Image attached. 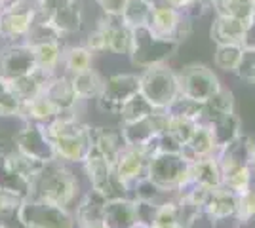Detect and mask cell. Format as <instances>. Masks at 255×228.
Here are the masks:
<instances>
[{"mask_svg": "<svg viewBox=\"0 0 255 228\" xmlns=\"http://www.w3.org/2000/svg\"><path fill=\"white\" fill-rule=\"evenodd\" d=\"M189 179L192 183L206 188H217L223 185V171L219 167V162L213 156H206V158H198L194 162L189 163Z\"/></svg>", "mask_w": 255, "mask_h": 228, "instance_id": "7402d4cb", "label": "cell"}, {"mask_svg": "<svg viewBox=\"0 0 255 228\" xmlns=\"http://www.w3.org/2000/svg\"><path fill=\"white\" fill-rule=\"evenodd\" d=\"M6 84H8V82H4V80H2V78H0V93H2V89H4V87H6Z\"/></svg>", "mask_w": 255, "mask_h": 228, "instance_id": "db71d44e", "label": "cell"}, {"mask_svg": "<svg viewBox=\"0 0 255 228\" xmlns=\"http://www.w3.org/2000/svg\"><path fill=\"white\" fill-rule=\"evenodd\" d=\"M177 78H179L181 95L191 97L198 103L208 101L213 93L221 89L217 75L202 63L187 65L181 73H177Z\"/></svg>", "mask_w": 255, "mask_h": 228, "instance_id": "ba28073f", "label": "cell"}, {"mask_svg": "<svg viewBox=\"0 0 255 228\" xmlns=\"http://www.w3.org/2000/svg\"><path fill=\"white\" fill-rule=\"evenodd\" d=\"M53 145L55 158L63 163H84L94 147V128L76 116V110H63L44 126Z\"/></svg>", "mask_w": 255, "mask_h": 228, "instance_id": "6da1fadb", "label": "cell"}, {"mask_svg": "<svg viewBox=\"0 0 255 228\" xmlns=\"http://www.w3.org/2000/svg\"><path fill=\"white\" fill-rule=\"evenodd\" d=\"M23 101L11 89L8 84L0 93V118H21Z\"/></svg>", "mask_w": 255, "mask_h": 228, "instance_id": "b9f144b4", "label": "cell"}, {"mask_svg": "<svg viewBox=\"0 0 255 228\" xmlns=\"http://www.w3.org/2000/svg\"><path fill=\"white\" fill-rule=\"evenodd\" d=\"M246 46H252V48H255V23H252V25H250V29H248Z\"/></svg>", "mask_w": 255, "mask_h": 228, "instance_id": "f907efd6", "label": "cell"}, {"mask_svg": "<svg viewBox=\"0 0 255 228\" xmlns=\"http://www.w3.org/2000/svg\"><path fill=\"white\" fill-rule=\"evenodd\" d=\"M234 75L238 76L240 80L254 84L255 82V48L252 46H244L242 50V57H240V63L236 67Z\"/></svg>", "mask_w": 255, "mask_h": 228, "instance_id": "f6af8a7d", "label": "cell"}, {"mask_svg": "<svg viewBox=\"0 0 255 228\" xmlns=\"http://www.w3.org/2000/svg\"><path fill=\"white\" fill-rule=\"evenodd\" d=\"M92 61H94V54L86 46H71V48L63 50L61 65L65 67L67 75L73 76L78 73H84V71H90Z\"/></svg>", "mask_w": 255, "mask_h": 228, "instance_id": "d6a6232c", "label": "cell"}, {"mask_svg": "<svg viewBox=\"0 0 255 228\" xmlns=\"http://www.w3.org/2000/svg\"><path fill=\"white\" fill-rule=\"evenodd\" d=\"M198 122L192 118H183V116H170V124H168V133L181 147L192 137V133L196 130Z\"/></svg>", "mask_w": 255, "mask_h": 228, "instance_id": "ab89813d", "label": "cell"}, {"mask_svg": "<svg viewBox=\"0 0 255 228\" xmlns=\"http://www.w3.org/2000/svg\"><path fill=\"white\" fill-rule=\"evenodd\" d=\"M139 93V76L131 73H122V75L109 76L103 82V89L96 99L97 107L103 112L118 114V110L122 109V105L128 99Z\"/></svg>", "mask_w": 255, "mask_h": 228, "instance_id": "9c48e42d", "label": "cell"}, {"mask_svg": "<svg viewBox=\"0 0 255 228\" xmlns=\"http://www.w3.org/2000/svg\"><path fill=\"white\" fill-rule=\"evenodd\" d=\"M90 228H103V225H99V227H90Z\"/></svg>", "mask_w": 255, "mask_h": 228, "instance_id": "6f0895ef", "label": "cell"}, {"mask_svg": "<svg viewBox=\"0 0 255 228\" xmlns=\"http://www.w3.org/2000/svg\"><path fill=\"white\" fill-rule=\"evenodd\" d=\"M84 46L92 52V54L109 52V48H107V34H105V31H103V27H101V25H97L96 29L88 34Z\"/></svg>", "mask_w": 255, "mask_h": 228, "instance_id": "7dc6e473", "label": "cell"}, {"mask_svg": "<svg viewBox=\"0 0 255 228\" xmlns=\"http://www.w3.org/2000/svg\"><path fill=\"white\" fill-rule=\"evenodd\" d=\"M242 50H244V46H234V44L217 46L215 54H213V63L217 69H221L225 73H234L238 63H240Z\"/></svg>", "mask_w": 255, "mask_h": 228, "instance_id": "74e56055", "label": "cell"}, {"mask_svg": "<svg viewBox=\"0 0 255 228\" xmlns=\"http://www.w3.org/2000/svg\"><path fill=\"white\" fill-rule=\"evenodd\" d=\"M234 112V95L233 91L221 87L217 93H213L208 101L202 103V112H200V118L198 124H210L213 120L227 116V114H233Z\"/></svg>", "mask_w": 255, "mask_h": 228, "instance_id": "d4e9b609", "label": "cell"}, {"mask_svg": "<svg viewBox=\"0 0 255 228\" xmlns=\"http://www.w3.org/2000/svg\"><path fill=\"white\" fill-rule=\"evenodd\" d=\"M181 21H183V13L175 8H171L170 4L162 2V4H154L147 27L160 38L175 40V33H177V27L181 25Z\"/></svg>", "mask_w": 255, "mask_h": 228, "instance_id": "d6986e66", "label": "cell"}, {"mask_svg": "<svg viewBox=\"0 0 255 228\" xmlns=\"http://www.w3.org/2000/svg\"><path fill=\"white\" fill-rule=\"evenodd\" d=\"M4 2H6V0H0V11H2V8H4Z\"/></svg>", "mask_w": 255, "mask_h": 228, "instance_id": "9f6ffc18", "label": "cell"}, {"mask_svg": "<svg viewBox=\"0 0 255 228\" xmlns=\"http://www.w3.org/2000/svg\"><path fill=\"white\" fill-rule=\"evenodd\" d=\"M94 2H97V0H94Z\"/></svg>", "mask_w": 255, "mask_h": 228, "instance_id": "91938a15", "label": "cell"}, {"mask_svg": "<svg viewBox=\"0 0 255 228\" xmlns=\"http://www.w3.org/2000/svg\"><path fill=\"white\" fill-rule=\"evenodd\" d=\"M177 198V209H179V225L185 228H191L198 219L204 215L202 207L196 206L185 196H175Z\"/></svg>", "mask_w": 255, "mask_h": 228, "instance_id": "7bdbcfd3", "label": "cell"}, {"mask_svg": "<svg viewBox=\"0 0 255 228\" xmlns=\"http://www.w3.org/2000/svg\"><path fill=\"white\" fill-rule=\"evenodd\" d=\"M204 126H208L210 131H212L213 141L217 145V151L221 147H225V145H229L231 141H234L236 137L242 135V122H240V118L234 112L213 120L210 124H204Z\"/></svg>", "mask_w": 255, "mask_h": 228, "instance_id": "4316f807", "label": "cell"}, {"mask_svg": "<svg viewBox=\"0 0 255 228\" xmlns=\"http://www.w3.org/2000/svg\"><path fill=\"white\" fill-rule=\"evenodd\" d=\"M59 112H61V110L57 109L46 95H38V97L23 103L21 120L23 122H32V124L46 126V124H50L52 120L57 118Z\"/></svg>", "mask_w": 255, "mask_h": 228, "instance_id": "484cf974", "label": "cell"}, {"mask_svg": "<svg viewBox=\"0 0 255 228\" xmlns=\"http://www.w3.org/2000/svg\"><path fill=\"white\" fill-rule=\"evenodd\" d=\"M36 21V8L32 0L13 10L0 11V38L8 44L25 42Z\"/></svg>", "mask_w": 255, "mask_h": 228, "instance_id": "8fae6325", "label": "cell"}, {"mask_svg": "<svg viewBox=\"0 0 255 228\" xmlns=\"http://www.w3.org/2000/svg\"><path fill=\"white\" fill-rule=\"evenodd\" d=\"M78 190L80 185L76 175L67 167V163L53 160L46 163L40 173L36 175V179L32 181L29 198H38L57 206L69 207L76 200Z\"/></svg>", "mask_w": 255, "mask_h": 228, "instance_id": "7a4b0ae2", "label": "cell"}, {"mask_svg": "<svg viewBox=\"0 0 255 228\" xmlns=\"http://www.w3.org/2000/svg\"><path fill=\"white\" fill-rule=\"evenodd\" d=\"M126 145L120 135V130H105V128H96L94 130V149L99 154H103L109 162L115 165L118 154L122 152Z\"/></svg>", "mask_w": 255, "mask_h": 228, "instance_id": "83f0119b", "label": "cell"}, {"mask_svg": "<svg viewBox=\"0 0 255 228\" xmlns=\"http://www.w3.org/2000/svg\"><path fill=\"white\" fill-rule=\"evenodd\" d=\"M223 186H227L229 190H233L234 194H244L248 190H252L255 186V177L254 171L250 165L240 167V169H234L231 173L223 175Z\"/></svg>", "mask_w": 255, "mask_h": 228, "instance_id": "8d00e7d4", "label": "cell"}, {"mask_svg": "<svg viewBox=\"0 0 255 228\" xmlns=\"http://www.w3.org/2000/svg\"><path fill=\"white\" fill-rule=\"evenodd\" d=\"M252 23L236 19L231 15L217 13L210 29V36L217 46L223 44H234V46H246V36Z\"/></svg>", "mask_w": 255, "mask_h": 228, "instance_id": "5bb4252c", "label": "cell"}, {"mask_svg": "<svg viewBox=\"0 0 255 228\" xmlns=\"http://www.w3.org/2000/svg\"><path fill=\"white\" fill-rule=\"evenodd\" d=\"M21 202H23L21 196L13 194V192L6 190V188H0V217H2V215L17 213Z\"/></svg>", "mask_w": 255, "mask_h": 228, "instance_id": "bcb514c9", "label": "cell"}, {"mask_svg": "<svg viewBox=\"0 0 255 228\" xmlns=\"http://www.w3.org/2000/svg\"><path fill=\"white\" fill-rule=\"evenodd\" d=\"M97 4L101 6L105 15L120 17L124 11V6H126V0H97Z\"/></svg>", "mask_w": 255, "mask_h": 228, "instance_id": "c3c4849f", "label": "cell"}, {"mask_svg": "<svg viewBox=\"0 0 255 228\" xmlns=\"http://www.w3.org/2000/svg\"><path fill=\"white\" fill-rule=\"evenodd\" d=\"M42 95H46V97L50 99L61 112L63 110H76V105L80 101L78 95H76L75 87H73V82H71V76L69 75L52 76L46 82Z\"/></svg>", "mask_w": 255, "mask_h": 228, "instance_id": "ac0fdd59", "label": "cell"}, {"mask_svg": "<svg viewBox=\"0 0 255 228\" xmlns=\"http://www.w3.org/2000/svg\"><path fill=\"white\" fill-rule=\"evenodd\" d=\"M97 25H101L107 34L109 52L117 55H129V52H131V29L126 27L120 17L103 15Z\"/></svg>", "mask_w": 255, "mask_h": 228, "instance_id": "44dd1931", "label": "cell"}, {"mask_svg": "<svg viewBox=\"0 0 255 228\" xmlns=\"http://www.w3.org/2000/svg\"><path fill=\"white\" fill-rule=\"evenodd\" d=\"M252 23H255V10H254V19H252Z\"/></svg>", "mask_w": 255, "mask_h": 228, "instance_id": "680465c9", "label": "cell"}, {"mask_svg": "<svg viewBox=\"0 0 255 228\" xmlns=\"http://www.w3.org/2000/svg\"><path fill=\"white\" fill-rule=\"evenodd\" d=\"M236 219L240 227L250 225L255 219V186L244 194L238 196V206H236Z\"/></svg>", "mask_w": 255, "mask_h": 228, "instance_id": "ee69618b", "label": "cell"}, {"mask_svg": "<svg viewBox=\"0 0 255 228\" xmlns=\"http://www.w3.org/2000/svg\"><path fill=\"white\" fill-rule=\"evenodd\" d=\"M171 225H179V209H177V198L175 196L162 200L156 206L152 228H164L171 227Z\"/></svg>", "mask_w": 255, "mask_h": 228, "instance_id": "f35d334b", "label": "cell"}, {"mask_svg": "<svg viewBox=\"0 0 255 228\" xmlns=\"http://www.w3.org/2000/svg\"><path fill=\"white\" fill-rule=\"evenodd\" d=\"M129 228H150V227H147V225H143V223H135L133 227H129Z\"/></svg>", "mask_w": 255, "mask_h": 228, "instance_id": "f5cc1de1", "label": "cell"}, {"mask_svg": "<svg viewBox=\"0 0 255 228\" xmlns=\"http://www.w3.org/2000/svg\"><path fill=\"white\" fill-rule=\"evenodd\" d=\"M213 8L217 13L231 15L236 19L252 23L255 10V0H213Z\"/></svg>", "mask_w": 255, "mask_h": 228, "instance_id": "836d02e7", "label": "cell"}, {"mask_svg": "<svg viewBox=\"0 0 255 228\" xmlns=\"http://www.w3.org/2000/svg\"><path fill=\"white\" fill-rule=\"evenodd\" d=\"M252 147H254V141L242 133L240 137H236L234 141H231L229 145H225V147H221L219 151L215 152V158L219 162V167H221L223 175L250 165Z\"/></svg>", "mask_w": 255, "mask_h": 228, "instance_id": "9a60e30c", "label": "cell"}, {"mask_svg": "<svg viewBox=\"0 0 255 228\" xmlns=\"http://www.w3.org/2000/svg\"><path fill=\"white\" fill-rule=\"evenodd\" d=\"M217 152V145L213 141V135L208 126L198 124L196 130L192 133V137L181 147V156L191 163L198 158H206V156H213Z\"/></svg>", "mask_w": 255, "mask_h": 228, "instance_id": "603a6c76", "label": "cell"}, {"mask_svg": "<svg viewBox=\"0 0 255 228\" xmlns=\"http://www.w3.org/2000/svg\"><path fill=\"white\" fill-rule=\"evenodd\" d=\"M120 135H122L126 147H145L156 135V131L152 128L150 116H147L145 120H139V122L122 124Z\"/></svg>", "mask_w": 255, "mask_h": 228, "instance_id": "f546056e", "label": "cell"}, {"mask_svg": "<svg viewBox=\"0 0 255 228\" xmlns=\"http://www.w3.org/2000/svg\"><path fill=\"white\" fill-rule=\"evenodd\" d=\"M149 160V154L141 147H124L115 162V173L128 188H131L133 183L147 177Z\"/></svg>", "mask_w": 255, "mask_h": 228, "instance_id": "4fadbf2b", "label": "cell"}, {"mask_svg": "<svg viewBox=\"0 0 255 228\" xmlns=\"http://www.w3.org/2000/svg\"><path fill=\"white\" fill-rule=\"evenodd\" d=\"M166 110L170 116H183V118H192L198 122L200 112H202V103H198L191 97H185V95H179Z\"/></svg>", "mask_w": 255, "mask_h": 228, "instance_id": "60d3db41", "label": "cell"}, {"mask_svg": "<svg viewBox=\"0 0 255 228\" xmlns=\"http://www.w3.org/2000/svg\"><path fill=\"white\" fill-rule=\"evenodd\" d=\"M254 86H255V82H254Z\"/></svg>", "mask_w": 255, "mask_h": 228, "instance_id": "6125c7cd", "label": "cell"}, {"mask_svg": "<svg viewBox=\"0 0 255 228\" xmlns=\"http://www.w3.org/2000/svg\"><path fill=\"white\" fill-rule=\"evenodd\" d=\"M103 228H105V227H103Z\"/></svg>", "mask_w": 255, "mask_h": 228, "instance_id": "be15d7a7", "label": "cell"}, {"mask_svg": "<svg viewBox=\"0 0 255 228\" xmlns=\"http://www.w3.org/2000/svg\"><path fill=\"white\" fill-rule=\"evenodd\" d=\"M13 137H15V149L23 152L25 156H29L34 162L50 163L53 160H57L52 141L44 130V126H40V124L23 122V128Z\"/></svg>", "mask_w": 255, "mask_h": 228, "instance_id": "30bf717a", "label": "cell"}, {"mask_svg": "<svg viewBox=\"0 0 255 228\" xmlns=\"http://www.w3.org/2000/svg\"><path fill=\"white\" fill-rule=\"evenodd\" d=\"M32 54H34V63L36 71H40L48 76L57 75V69L61 67L63 59V48L61 42H40L31 44Z\"/></svg>", "mask_w": 255, "mask_h": 228, "instance_id": "cb8c5ba5", "label": "cell"}, {"mask_svg": "<svg viewBox=\"0 0 255 228\" xmlns=\"http://www.w3.org/2000/svg\"><path fill=\"white\" fill-rule=\"evenodd\" d=\"M36 17L52 23L61 34L78 33L82 27V8L78 0H32Z\"/></svg>", "mask_w": 255, "mask_h": 228, "instance_id": "52a82bcc", "label": "cell"}, {"mask_svg": "<svg viewBox=\"0 0 255 228\" xmlns=\"http://www.w3.org/2000/svg\"><path fill=\"white\" fill-rule=\"evenodd\" d=\"M179 42L170 38H160L149 27L131 29V63L139 69L166 65V61L179 50Z\"/></svg>", "mask_w": 255, "mask_h": 228, "instance_id": "3957f363", "label": "cell"}, {"mask_svg": "<svg viewBox=\"0 0 255 228\" xmlns=\"http://www.w3.org/2000/svg\"><path fill=\"white\" fill-rule=\"evenodd\" d=\"M139 93L154 109H168L181 95L177 73L168 65L143 69V73L139 75Z\"/></svg>", "mask_w": 255, "mask_h": 228, "instance_id": "277c9868", "label": "cell"}, {"mask_svg": "<svg viewBox=\"0 0 255 228\" xmlns=\"http://www.w3.org/2000/svg\"><path fill=\"white\" fill-rule=\"evenodd\" d=\"M164 228H185V227H181V225H171V227H164Z\"/></svg>", "mask_w": 255, "mask_h": 228, "instance_id": "11a10c76", "label": "cell"}, {"mask_svg": "<svg viewBox=\"0 0 255 228\" xmlns=\"http://www.w3.org/2000/svg\"><path fill=\"white\" fill-rule=\"evenodd\" d=\"M34 71H36V63H34L31 44H8L0 52V78L4 82H13L21 76L32 75Z\"/></svg>", "mask_w": 255, "mask_h": 228, "instance_id": "7c38bea8", "label": "cell"}, {"mask_svg": "<svg viewBox=\"0 0 255 228\" xmlns=\"http://www.w3.org/2000/svg\"><path fill=\"white\" fill-rule=\"evenodd\" d=\"M137 223V204L133 198H115L105 204L103 227L105 228H129Z\"/></svg>", "mask_w": 255, "mask_h": 228, "instance_id": "2e32d148", "label": "cell"}, {"mask_svg": "<svg viewBox=\"0 0 255 228\" xmlns=\"http://www.w3.org/2000/svg\"><path fill=\"white\" fill-rule=\"evenodd\" d=\"M236 206H238V194H234L233 190L221 185L210 190L208 200L204 204V215H208L212 221L236 217Z\"/></svg>", "mask_w": 255, "mask_h": 228, "instance_id": "ffe728a7", "label": "cell"}, {"mask_svg": "<svg viewBox=\"0 0 255 228\" xmlns=\"http://www.w3.org/2000/svg\"><path fill=\"white\" fill-rule=\"evenodd\" d=\"M71 82H73V87H75L78 99H80V101H86V99L99 97L105 80L97 75L94 69H90V71H84V73L73 75L71 76Z\"/></svg>", "mask_w": 255, "mask_h": 228, "instance_id": "1f68e13d", "label": "cell"}, {"mask_svg": "<svg viewBox=\"0 0 255 228\" xmlns=\"http://www.w3.org/2000/svg\"><path fill=\"white\" fill-rule=\"evenodd\" d=\"M192 0H164V4H170L171 8H175V10H183V8H187L189 4H191Z\"/></svg>", "mask_w": 255, "mask_h": 228, "instance_id": "681fc988", "label": "cell"}, {"mask_svg": "<svg viewBox=\"0 0 255 228\" xmlns=\"http://www.w3.org/2000/svg\"><path fill=\"white\" fill-rule=\"evenodd\" d=\"M154 4L150 0H126L124 11L120 15L122 23L129 29H137V27H147L152 13Z\"/></svg>", "mask_w": 255, "mask_h": 228, "instance_id": "4dcf8cb0", "label": "cell"}, {"mask_svg": "<svg viewBox=\"0 0 255 228\" xmlns=\"http://www.w3.org/2000/svg\"><path fill=\"white\" fill-rule=\"evenodd\" d=\"M17 217L25 228H76L75 213H71L69 207L38 198H25L17 209Z\"/></svg>", "mask_w": 255, "mask_h": 228, "instance_id": "5b68a950", "label": "cell"}, {"mask_svg": "<svg viewBox=\"0 0 255 228\" xmlns=\"http://www.w3.org/2000/svg\"><path fill=\"white\" fill-rule=\"evenodd\" d=\"M250 167H252L254 177H255V141H254V147H252V156H250Z\"/></svg>", "mask_w": 255, "mask_h": 228, "instance_id": "816d5d0a", "label": "cell"}, {"mask_svg": "<svg viewBox=\"0 0 255 228\" xmlns=\"http://www.w3.org/2000/svg\"><path fill=\"white\" fill-rule=\"evenodd\" d=\"M109 202L105 196L96 188H90L82 200L78 202L75 211V221L78 228H90L103 225V211L105 204Z\"/></svg>", "mask_w": 255, "mask_h": 228, "instance_id": "e0dca14e", "label": "cell"}, {"mask_svg": "<svg viewBox=\"0 0 255 228\" xmlns=\"http://www.w3.org/2000/svg\"><path fill=\"white\" fill-rule=\"evenodd\" d=\"M147 177L166 192L177 194V190L189 181V162L181 152H158L149 160Z\"/></svg>", "mask_w": 255, "mask_h": 228, "instance_id": "8992f818", "label": "cell"}, {"mask_svg": "<svg viewBox=\"0 0 255 228\" xmlns=\"http://www.w3.org/2000/svg\"><path fill=\"white\" fill-rule=\"evenodd\" d=\"M238 228H242V227H238Z\"/></svg>", "mask_w": 255, "mask_h": 228, "instance_id": "94428289", "label": "cell"}, {"mask_svg": "<svg viewBox=\"0 0 255 228\" xmlns=\"http://www.w3.org/2000/svg\"><path fill=\"white\" fill-rule=\"evenodd\" d=\"M52 76L44 75L40 71H34L32 75L21 76L13 82H8V86L13 89V93L21 99L23 103L31 101V99L38 97L44 93V87H46V82L50 80Z\"/></svg>", "mask_w": 255, "mask_h": 228, "instance_id": "f1b7e54d", "label": "cell"}, {"mask_svg": "<svg viewBox=\"0 0 255 228\" xmlns=\"http://www.w3.org/2000/svg\"><path fill=\"white\" fill-rule=\"evenodd\" d=\"M152 110H154V107H152L141 93H137V95L128 99L126 103L122 105V109L118 110V116H120V122H122V124H129V122L145 120L147 116L152 114Z\"/></svg>", "mask_w": 255, "mask_h": 228, "instance_id": "e575fe53", "label": "cell"}, {"mask_svg": "<svg viewBox=\"0 0 255 228\" xmlns=\"http://www.w3.org/2000/svg\"><path fill=\"white\" fill-rule=\"evenodd\" d=\"M129 192H133V198L135 200H141V202H154V204H160L162 200L166 198H171V192H166L164 188H160L156 183H152L149 177H143L139 179L137 183H133Z\"/></svg>", "mask_w": 255, "mask_h": 228, "instance_id": "d590c367", "label": "cell"}]
</instances>
